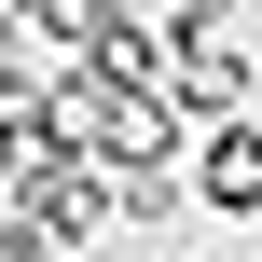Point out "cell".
I'll use <instances>...</instances> for the list:
<instances>
[{
    "label": "cell",
    "mask_w": 262,
    "mask_h": 262,
    "mask_svg": "<svg viewBox=\"0 0 262 262\" xmlns=\"http://www.w3.org/2000/svg\"><path fill=\"white\" fill-rule=\"evenodd\" d=\"M193 207H207V221H262V124L249 111L193 124Z\"/></svg>",
    "instance_id": "obj_3"
},
{
    "label": "cell",
    "mask_w": 262,
    "mask_h": 262,
    "mask_svg": "<svg viewBox=\"0 0 262 262\" xmlns=\"http://www.w3.org/2000/svg\"><path fill=\"white\" fill-rule=\"evenodd\" d=\"M97 235H111V166H83V152L0 193V262H69Z\"/></svg>",
    "instance_id": "obj_1"
},
{
    "label": "cell",
    "mask_w": 262,
    "mask_h": 262,
    "mask_svg": "<svg viewBox=\"0 0 262 262\" xmlns=\"http://www.w3.org/2000/svg\"><path fill=\"white\" fill-rule=\"evenodd\" d=\"M180 207H193V152H180V166H111V221H124V235H166Z\"/></svg>",
    "instance_id": "obj_4"
},
{
    "label": "cell",
    "mask_w": 262,
    "mask_h": 262,
    "mask_svg": "<svg viewBox=\"0 0 262 262\" xmlns=\"http://www.w3.org/2000/svg\"><path fill=\"white\" fill-rule=\"evenodd\" d=\"M166 97H180L193 124L249 111V28H235V0H207L193 28H166Z\"/></svg>",
    "instance_id": "obj_2"
}]
</instances>
